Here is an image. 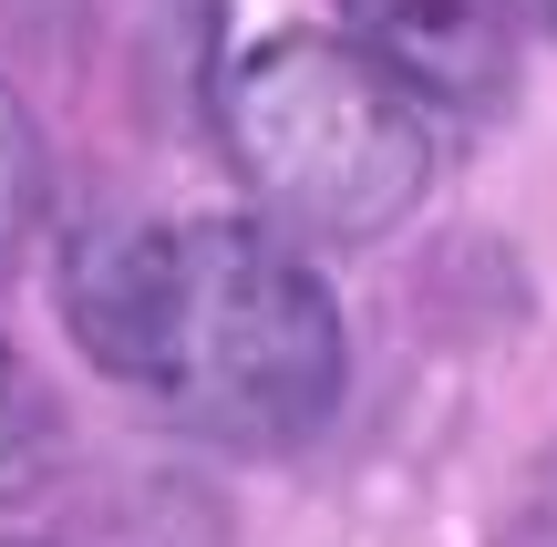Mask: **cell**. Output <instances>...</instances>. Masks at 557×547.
Returning <instances> with one entry per match:
<instances>
[{
  "instance_id": "obj_1",
  "label": "cell",
  "mask_w": 557,
  "mask_h": 547,
  "mask_svg": "<svg viewBox=\"0 0 557 547\" xmlns=\"http://www.w3.org/2000/svg\"><path fill=\"white\" fill-rule=\"evenodd\" d=\"M62 331L165 424L299 455L341 413L351 331L269 217H94L62 248Z\"/></svg>"
},
{
  "instance_id": "obj_2",
  "label": "cell",
  "mask_w": 557,
  "mask_h": 547,
  "mask_svg": "<svg viewBox=\"0 0 557 547\" xmlns=\"http://www.w3.org/2000/svg\"><path fill=\"white\" fill-rule=\"evenodd\" d=\"M218 135L248 207L299 248H372L434 186V103L341 32H259L218 73Z\"/></svg>"
},
{
  "instance_id": "obj_3",
  "label": "cell",
  "mask_w": 557,
  "mask_h": 547,
  "mask_svg": "<svg viewBox=\"0 0 557 547\" xmlns=\"http://www.w3.org/2000/svg\"><path fill=\"white\" fill-rule=\"evenodd\" d=\"M52 475H62V403L32 383V362L0 341V507H32Z\"/></svg>"
},
{
  "instance_id": "obj_4",
  "label": "cell",
  "mask_w": 557,
  "mask_h": 547,
  "mask_svg": "<svg viewBox=\"0 0 557 547\" xmlns=\"http://www.w3.org/2000/svg\"><path fill=\"white\" fill-rule=\"evenodd\" d=\"M41 207H52V145H41V124H32V103L0 83V269L32 248V227H41Z\"/></svg>"
},
{
  "instance_id": "obj_5",
  "label": "cell",
  "mask_w": 557,
  "mask_h": 547,
  "mask_svg": "<svg viewBox=\"0 0 557 547\" xmlns=\"http://www.w3.org/2000/svg\"><path fill=\"white\" fill-rule=\"evenodd\" d=\"M506 21H527V32H547V41H557V0H506Z\"/></svg>"
},
{
  "instance_id": "obj_6",
  "label": "cell",
  "mask_w": 557,
  "mask_h": 547,
  "mask_svg": "<svg viewBox=\"0 0 557 547\" xmlns=\"http://www.w3.org/2000/svg\"><path fill=\"white\" fill-rule=\"evenodd\" d=\"M0 547H32V537H0Z\"/></svg>"
}]
</instances>
